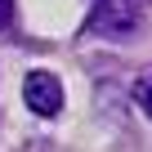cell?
<instances>
[{"instance_id": "6da1fadb", "label": "cell", "mask_w": 152, "mask_h": 152, "mask_svg": "<svg viewBox=\"0 0 152 152\" xmlns=\"http://www.w3.org/2000/svg\"><path fill=\"white\" fill-rule=\"evenodd\" d=\"M139 0H94V9L85 14V31L107 36V40H125L139 31Z\"/></svg>"}, {"instance_id": "7a4b0ae2", "label": "cell", "mask_w": 152, "mask_h": 152, "mask_svg": "<svg viewBox=\"0 0 152 152\" xmlns=\"http://www.w3.org/2000/svg\"><path fill=\"white\" fill-rule=\"evenodd\" d=\"M63 81L54 72H45V67H36V72H27V81H23V103L36 112V116H58L63 112Z\"/></svg>"}, {"instance_id": "3957f363", "label": "cell", "mask_w": 152, "mask_h": 152, "mask_svg": "<svg viewBox=\"0 0 152 152\" xmlns=\"http://www.w3.org/2000/svg\"><path fill=\"white\" fill-rule=\"evenodd\" d=\"M130 94H134V107H139L143 116H152V67H143V72L134 76V90H130Z\"/></svg>"}, {"instance_id": "277c9868", "label": "cell", "mask_w": 152, "mask_h": 152, "mask_svg": "<svg viewBox=\"0 0 152 152\" xmlns=\"http://www.w3.org/2000/svg\"><path fill=\"white\" fill-rule=\"evenodd\" d=\"M14 27V0H0V31Z\"/></svg>"}]
</instances>
